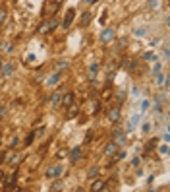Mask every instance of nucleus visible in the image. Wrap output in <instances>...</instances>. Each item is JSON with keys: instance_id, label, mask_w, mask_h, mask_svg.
Masks as SVG:
<instances>
[{"instance_id": "1", "label": "nucleus", "mask_w": 170, "mask_h": 192, "mask_svg": "<svg viewBox=\"0 0 170 192\" xmlns=\"http://www.w3.org/2000/svg\"><path fill=\"white\" fill-rule=\"evenodd\" d=\"M74 105V93L72 91H66L64 95H62V101H60V107H64V109H70Z\"/></svg>"}, {"instance_id": "2", "label": "nucleus", "mask_w": 170, "mask_h": 192, "mask_svg": "<svg viewBox=\"0 0 170 192\" xmlns=\"http://www.w3.org/2000/svg\"><path fill=\"white\" fill-rule=\"evenodd\" d=\"M114 37H116V33H114V29H112V27L102 29V33H101V41H102V43H110V41H114Z\"/></svg>"}, {"instance_id": "3", "label": "nucleus", "mask_w": 170, "mask_h": 192, "mask_svg": "<svg viewBox=\"0 0 170 192\" xmlns=\"http://www.w3.org/2000/svg\"><path fill=\"white\" fill-rule=\"evenodd\" d=\"M74 18H75V10H74V8H70L68 12H66L64 21H62V29H68L70 25H72V21H74Z\"/></svg>"}, {"instance_id": "4", "label": "nucleus", "mask_w": 170, "mask_h": 192, "mask_svg": "<svg viewBox=\"0 0 170 192\" xmlns=\"http://www.w3.org/2000/svg\"><path fill=\"white\" fill-rule=\"evenodd\" d=\"M56 25H58V21H56L54 18H51L48 21H46V24H43V25H41V31H43V33H51V31H54Z\"/></svg>"}, {"instance_id": "5", "label": "nucleus", "mask_w": 170, "mask_h": 192, "mask_svg": "<svg viewBox=\"0 0 170 192\" xmlns=\"http://www.w3.org/2000/svg\"><path fill=\"white\" fill-rule=\"evenodd\" d=\"M62 173H64V167H62V165H54V167H51L46 171V177L54 178V177H58V175H62Z\"/></svg>"}, {"instance_id": "6", "label": "nucleus", "mask_w": 170, "mask_h": 192, "mask_svg": "<svg viewBox=\"0 0 170 192\" xmlns=\"http://www.w3.org/2000/svg\"><path fill=\"white\" fill-rule=\"evenodd\" d=\"M108 120L112 122V124H116V122L120 120V107H114L108 111Z\"/></svg>"}, {"instance_id": "7", "label": "nucleus", "mask_w": 170, "mask_h": 192, "mask_svg": "<svg viewBox=\"0 0 170 192\" xmlns=\"http://www.w3.org/2000/svg\"><path fill=\"white\" fill-rule=\"evenodd\" d=\"M116 151H118V144H116V142H110V144H106V148H105V155L112 157V155H116Z\"/></svg>"}, {"instance_id": "8", "label": "nucleus", "mask_w": 170, "mask_h": 192, "mask_svg": "<svg viewBox=\"0 0 170 192\" xmlns=\"http://www.w3.org/2000/svg\"><path fill=\"white\" fill-rule=\"evenodd\" d=\"M2 76H4V78H10V76H12V72H14V64H12V62H6V64H2Z\"/></svg>"}, {"instance_id": "9", "label": "nucleus", "mask_w": 170, "mask_h": 192, "mask_svg": "<svg viewBox=\"0 0 170 192\" xmlns=\"http://www.w3.org/2000/svg\"><path fill=\"white\" fill-rule=\"evenodd\" d=\"M139 118H141V115H133L132 117V120H129V124H128V132H132V130H135L137 128V124H139Z\"/></svg>"}, {"instance_id": "10", "label": "nucleus", "mask_w": 170, "mask_h": 192, "mask_svg": "<svg viewBox=\"0 0 170 192\" xmlns=\"http://www.w3.org/2000/svg\"><path fill=\"white\" fill-rule=\"evenodd\" d=\"M70 159H72V163H78V161L81 159V148H74V150H72V155H70Z\"/></svg>"}, {"instance_id": "11", "label": "nucleus", "mask_w": 170, "mask_h": 192, "mask_svg": "<svg viewBox=\"0 0 170 192\" xmlns=\"http://www.w3.org/2000/svg\"><path fill=\"white\" fill-rule=\"evenodd\" d=\"M93 19V14L91 12H85V14L81 16V19H79V25H81V27H85V25H89V21H91Z\"/></svg>"}, {"instance_id": "12", "label": "nucleus", "mask_w": 170, "mask_h": 192, "mask_svg": "<svg viewBox=\"0 0 170 192\" xmlns=\"http://www.w3.org/2000/svg\"><path fill=\"white\" fill-rule=\"evenodd\" d=\"M60 78H62V76H60V72H56V74H52L51 78L46 80V84H48V85H56V84L60 82Z\"/></svg>"}, {"instance_id": "13", "label": "nucleus", "mask_w": 170, "mask_h": 192, "mask_svg": "<svg viewBox=\"0 0 170 192\" xmlns=\"http://www.w3.org/2000/svg\"><path fill=\"white\" fill-rule=\"evenodd\" d=\"M60 101H62V93H54L51 97V105L52 107H60Z\"/></svg>"}, {"instance_id": "14", "label": "nucleus", "mask_w": 170, "mask_h": 192, "mask_svg": "<svg viewBox=\"0 0 170 192\" xmlns=\"http://www.w3.org/2000/svg\"><path fill=\"white\" fill-rule=\"evenodd\" d=\"M143 60H147V62H155V60H159V58L155 56V52L147 51V52H143Z\"/></svg>"}, {"instance_id": "15", "label": "nucleus", "mask_w": 170, "mask_h": 192, "mask_svg": "<svg viewBox=\"0 0 170 192\" xmlns=\"http://www.w3.org/2000/svg\"><path fill=\"white\" fill-rule=\"evenodd\" d=\"M99 171H101V169L97 167V165H95V167H89V171H87V177H89V178H97Z\"/></svg>"}, {"instance_id": "16", "label": "nucleus", "mask_w": 170, "mask_h": 192, "mask_svg": "<svg viewBox=\"0 0 170 192\" xmlns=\"http://www.w3.org/2000/svg\"><path fill=\"white\" fill-rule=\"evenodd\" d=\"M133 35H135V37H145V35H147V27H135Z\"/></svg>"}, {"instance_id": "17", "label": "nucleus", "mask_w": 170, "mask_h": 192, "mask_svg": "<svg viewBox=\"0 0 170 192\" xmlns=\"http://www.w3.org/2000/svg\"><path fill=\"white\" fill-rule=\"evenodd\" d=\"M97 72H99V64L95 62V64H91V66H89V74H91L89 78H91V80L95 78V74H97Z\"/></svg>"}, {"instance_id": "18", "label": "nucleus", "mask_w": 170, "mask_h": 192, "mask_svg": "<svg viewBox=\"0 0 170 192\" xmlns=\"http://www.w3.org/2000/svg\"><path fill=\"white\" fill-rule=\"evenodd\" d=\"M105 188V183L102 181H95V183L91 184V190H102Z\"/></svg>"}, {"instance_id": "19", "label": "nucleus", "mask_w": 170, "mask_h": 192, "mask_svg": "<svg viewBox=\"0 0 170 192\" xmlns=\"http://www.w3.org/2000/svg\"><path fill=\"white\" fill-rule=\"evenodd\" d=\"M149 105H151V101H149V99H143V101H141V107H139V109H141V112L149 111Z\"/></svg>"}, {"instance_id": "20", "label": "nucleus", "mask_w": 170, "mask_h": 192, "mask_svg": "<svg viewBox=\"0 0 170 192\" xmlns=\"http://www.w3.org/2000/svg\"><path fill=\"white\" fill-rule=\"evenodd\" d=\"M6 18H8V12H6L4 8H0V24H4Z\"/></svg>"}, {"instance_id": "21", "label": "nucleus", "mask_w": 170, "mask_h": 192, "mask_svg": "<svg viewBox=\"0 0 170 192\" xmlns=\"http://www.w3.org/2000/svg\"><path fill=\"white\" fill-rule=\"evenodd\" d=\"M161 70H162V64L161 62H155V64H153V74H159Z\"/></svg>"}, {"instance_id": "22", "label": "nucleus", "mask_w": 170, "mask_h": 192, "mask_svg": "<svg viewBox=\"0 0 170 192\" xmlns=\"http://www.w3.org/2000/svg\"><path fill=\"white\" fill-rule=\"evenodd\" d=\"M153 111H155V112H162V105H161V101H155V105H153Z\"/></svg>"}, {"instance_id": "23", "label": "nucleus", "mask_w": 170, "mask_h": 192, "mask_svg": "<svg viewBox=\"0 0 170 192\" xmlns=\"http://www.w3.org/2000/svg\"><path fill=\"white\" fill-rule=\"evenodd\" d=\"M156 144H159V140H156V138H155V140H151V142H149V144H147V148H145V150H147V151H151V150H153V148H155Z\"/></svg>"}, {"instance_id": "24", "label": "nucleus", "mask_w": 170, "mask_h": 192, "mask_svg": "<svg viewBox=\"0 0 170 192\" xmlns=\"http://www.w3.org/2000/svg\"><path fill=\"white\" fill-rule=\"evenodd\" d=\"M68 64H70L68 60H62V62H58V70H62V68H68Z\"/></svg>"}, {"instance_id": "25", "label": "nucleus", "mask_w": 170, "mask_h": 192, "mask_svg": "<svg viewBox=\"0 0 170 192\" xmlns=\"http://www.w3.org/2000/svg\"><path fill=\"white\" fill-rule=\"evenodd\" d=\"M161 153H162V155H166V153H168V142H166L164 145H161Z\"/></svg>"}, {"instance_id": "26", "label": "nucleus", "mask_w": 170, "mask_h": 192, "mask_svg": "<svg viewBox=\"0 0 170 192\" xmlns=\"http://www.w3.org/2000/svg\"><path fill=\"white\" fill-rule=\"evenodd\" d=\"M162 54H164V62L168 60V45H164V49H162Z\"/></svg>"}, {"instance_id": "27", "label": "nucleus", "mask_w": 170, "mask_h": 192, "mask_svg": "<svg viewBox=\"0 0 170 192\" xmlns=\"http://www.w3.org/2000/svg\"><path fill=\"white\" fill-rule=\"evenodd\" d=\"M141 130H143V132H149V130H151V124H149V122H145V124L141 126Z\"/></svg>"}, {"instance_id": "28", "label": "nucleus", "mask_w": 170, "mask_h": 192, "mask_svg": "<svg viewBox=\"0 0 170 192\" xmlns=\"http://www.w3.org/2000/svg\"><path fill=\"white\" fill-rule=\"evenodd\" d=\"M51 188H52V190H58V188H62V184H60V183H58V181H56V183H54V184H52V186H51Z\"/></svg>"}, {"instance_id": "29", "label": "nucleus", "mask_w": 170, "mask_h": 192, "mask_svg": "<svg viewBox=\"0 0 170 192\" xmlns=\"http://www.w3.org/2000/svg\"><path fill=\"white\" fill-rule=\"evenodd\" d=\"M43 134H45V128H39V130L35 132V136H43Z\"/></svg>"}, {"instance_id": "30", "label": "nucleus", "mask_w": 170, "mask_h": 192, "mask_svg": "<svg viewBox=\"0 0 170 192\" xmlns=\"http://www.w3.org/2000/svg\"><path fill=\"white\" fill-rule=\"evenodd\" d=\"M33 138H35V134H29V136H27V140H25V144H31V140H33Z\"/></svg>"}, {"instance_id": "31", "label": "nucleus", "mask_w": 170, "mask_h": 192, "mask_svg": "<svg viewBox=\"0 0 170 192\" xmlns=\"http://www.w3.org/2000/svg\"><path fill=\"white\" fill-rule=\"evenodd\" d=\"M106 21V12H102V16H101V24H105Z\"/></svg>"}, {"instance_id": "32", "label": "nucleus", "mask_w": 170, "mask_h": 192, "mask_svg": "<svg viewBox=\"0 0 170 192\" xmlns=\"http://www.w3.org/2000/svg\"><path fill=\"white\" fill-rule=\"evenodd\" d=\"M4 159H6V153H0V163H2Z\"/></svg>"}, {"instance_id": "33", "label": "nucleus", "mask_w": 170, "mask_h": 192, "mask_svg": "<svg viewBox=\"0 0 170 192\" xmlns=\"http://www.w3.org/2000/svg\"><path fill=\"white\" fill-rule=\"evenodd\" d=\"M85 2H87V4H93V2H97V0H85Z\"/></svg>"}, {"instance_id": "34", "label": "nucleus", "mask_w": 170, "mask_h": 192, "mask_svg": "<svg viewBox=\"0 0 170 192\" xmlns=\"http://www.w3.org/2000/svg\"><path fill=\"white\" fill-rule=\"evenodd\" d=\"M0 178H4V173H2V171H0Z\"/></svg>"}, {"instance_id": "35", "label": "nucleus", "mask_w": 170, "mask_h": 192, "mask_svg": "<svg viewBox=\"0 0 170 192\" xmlns=\"http://www.w3.org/2000/svg\"><path fill=\"white\" fill-rule=\"evenodd\" d=\"M2 64H4V62H2V60H0V70H2Z\"/></svg>"}, {"instance_id": "36", "label": "nucleus", "mask_w": 170, "mask_h": 192, "mask_svg": "<svg viewBox=\"0 0 170 192\" xmlns=\"http://www.w3.org/2000/svg\"><path fill=\"white\" fill-rule=\"evenodd\" d=\"M0 145H2V136H0Z\"/></svg>"}, {"instance_id": "37", "label": "nucleus", "mask_w": 170, "mask_h": 192, "mask_svg": "<svg viewBox=\"0 0 170 192\" xmlns=\"http://www.w3.org/2000/svg\"><path fill=\"white\" fill-rule=\"evenodd\" d=\"M0 118H2V117H0Z\"/></svg>"}]
</instances>
